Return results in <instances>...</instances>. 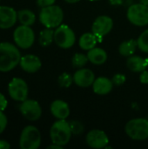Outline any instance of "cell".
<instances>
[{
	"instance_id": "1",
	"label": "cell",
	"mask_w": 148,
	"mask_h": 149,
	"mask_svg": "<svg viewBox=\"0 0 148 149\" xmlns=\"http://www.w3.org/2000/svg\"><path fill=\"white\" fill-rule=\"evenodd\" d=\"M21 54L17 47L11 43H0V72L13 70L20 62Z\"/></svg>"
},
{
	"instance_id": "2",
	"label": "cell",
	"mask_w": 148,
	"mask_h": 149,
	"mask_svg": "<svg viewBox=\"0 0 148 149\" xmlns=\"http://www.w3.org/2000/svg\"><path fill=\"white\" fill-rule=\"evenodd\" d=\"M64 20V11L58 5H51L41 8L39 21L45 28H57Z\"/></svg>"
},
{
	"instance_id": "3",
	"label": "cell",
	"mask_w": 148,
	"mask_h": 149,
	"mask_svg": "<svg viewBox=\"0 0 148 149\" xmlns=\"http://www.w3.org/2000/svg\"><path fill=\"white\" fill-rule=\"evenodd\" d=\"M72 131L69 121L65 120H58L55 121L50 129V138L52 143L62 147L67 145L72 138Z\"/></svg>"
},
{
	"instance_id": "4",
	"label": "cell",
	"mask_w": 148,
	"mask_h": 149,
	"mask_svg": "<svg viewBox=\"0 0 148 149\" xmlns=\"http://www.w3.org/2000/svg\"><path fill=\"white\" fill-rule=\"evenodd\" d=\"M126 134L134 141H144L148 138V120L135 118L130 120L125 127Z\"/></svg>"
},
{
	"instance_id": "5",
	"label": "cell",
	"mask_w": 148,
	"mask_h": 149,
	"mask_svg": "<svg viewBox=\"0 0 148 149\" xmlns=\"http://www.w3.org/2000/svg\"><path fill=\"white\" fill-rule=\"evenodd\" d=\"M41 144V134L34 126L25 127L20 134L19 147L22 149H38Z\"/></svg>"
},
{
	"instance_id": "6",
	"label": "cell",
	"mask_w": 148,
	"mask_h": 149,
	"mask_svg": "<svg viewBox=\"0 0 148 149\" xmlns=\"http://www.w3.org/2000/svg\"><path fill=\"white\" fill-rule=\"evenodd\" d=\"M54 42L62 49L72 47L76 42V36L73 30L68 25L61 24L54 30Z\"/></svg>"
},
{
	"instance_id": "7",
	"label": "cell",
	"mask_w": 148,
	"mask_h": 149,
	"mask_svg": "<svg viewBox=\"0 0 148 149\" xmlns=\"http://www.w3.org/2000/svg\"><path fill=\"white\" fill-rule=\"evenodd\" d=\"M129 22L136 26H145L148 24V6L140 3L132 4L126 12Z\"/></svg>"
},
{
	"instance_id": "8",
	"label": "cell",
	"mask_w": 148,
	"mask_h": 149,
	"mask_svg": "<svg viewBox=\"0 0 148 149\" xmlns=\"http://www.w3.org/2000/svg\"><path fill=\"white\" fill-rule=\"evenodd\" d=\"M13 39L18 47L22 49H28L34 44L35 33L31 26L21 24L14 31Z\"/></svg>"
},
{
	"instance_id": "9",
	"label": "cell",
	"mask_w": 148,
	"mask_h": 149,
	"mask_svg": "<svg viewBox=\"0 0 148 149\" xmlns=\"http://www.w3.org/2000/svg\"><path fill=\"white\" fill-rule=\"evenodd\" d=\"M8 93L12 100L23 102L28 97L29 89L27 83L21 78H13L9 83Z\"/></svg>"
},
{
	"instance_id": "10",
	"label": "cell",
	"mask_w": 148,
	"mask_h": 149,
	"mask_svg": "<svg viewBox=\"0 0 148 149\" xmlns=\"http://www.w3.org/2000/svg\"><path fill=\"white\" fill-rule=\"evenodd\" d=\"M21 114L28 120H38L42 115V108L39 103L34 100H25L19 106Z\"/></svg>"
},
{
	"instance_id": "11",
	"label": "cell",
	"mask_w": 148,
	"mask_h": 149,
	"mask_svg": "<svg viewBox=\"0 0 148 149\" xmlns=\"http://www.w3.org/2000/svg\"><path fill=\"white\" fill-rule=\"evenodd\" d=\"M113 27V19L108 16H99L98 17L92 25V33L97 37L98 41L99 39H102L104 36L107 35Z\"/></svg>"
},
{
	"instance_id": "12",
	"label": "cell",
	"mask_w": 148,
	"mask_h": 149,
	"mask_svg": "<svg viewBox=\"0 0 148 149\" xmlns=\"http://www.w3.org/2000/svg\"><path fill=\"white\" fill-rule=\"evenodd\" d=\"M85 142L92 148H106L109 143V138L104 131L93 129L86 134Z\"/></svg>"
},
{
	"instance_id": "13",
	"label": "cell",
	"mask_w": 148,
	"mask_h": 149,
	"mask_svg": "<svg viewBox=\"0 0 148 149\" xmlns=\"http://www.w3.org/2000/svg\"><path fill=\"white\" fill-rule=\"evenodd\" d=\"M73 82L79 87H89L92 86L95 80V75L93 72L88 68H79L77 70L73 76Z\"/></svg>"
},
{
	"instance_id": "14",
	"label": "cell",
	"mask_w": 148,
	"mask_h": 149,
	"mask_svg": "<svg viewBox=\"0 0 148 149\" xmlns=\"http://www.w3.org/2000/svg\"><path fill=\"white\" fill-rule=\"evenodd\" d=\"M17 20V12L10 6H0V29L12 27Z\"/></svg>"
},
{
	"instance_id": "15",
	"label": "cell",
	"mask_w": 148,
	"mask_h": 149,
	"mask_svg": "<svg viewBox=\"0 0 148 149\" xmlns=\"http://www.w3.org/2000/svg\"><path fill=\"white\" fill-rule=\"evenodd\" d=\"M19 65L24 72L29 73H34L41 68L42 63L38 56L33 54H27L21 57Z\"/></svg>"
},
{
	"instance_id": "16",
	"label": "cell",
	"mask_w": 148,
	"mask_h": 149,
	"mask_svg": "<svg viewBox=\"0 0 148 149\" xmlns=\"http://www.w3.org/2000/svg\"><path fill=\"white\" fill-rule=\"evenodd\" d=\"M50 110L51 114L58 120H65L70 115L69 105L61 100H56L51 102Z\"/></svg>"
},
{
	"instance_id": "17",
	"label": "cell",
	"mask_w": 148,
	"mask_h": 149,
	"mask_svg": "<svg viewBox=\"0 0 148 149\" xmlns=\"http://www.w3.org/2000/svg\"><path fill=\"white\" fill-rule=\"evenodd\" d=\"M113 87L112 79L106 77H99L95 79L92 84L93 92L98 95H106L111 93Z\"/></svg>"
},
{
	"instance_id": "18",
	"label": "cell",
	"mask_w": 148,
	"mask_h": 149,
	"mask_svg": "<svg viewBox=\"0 0 148 149\" xmlns=\"http://www.w3.org/2000/svg\"><path fill=\"white\" fill-rule=\"evenodd\" d=\"M127 68L133 72H141L148 68V58L132 55L126 60Z\"/></svg>"
},
{
	"instance_id": "19",
	"label": "cell",
	"mask_w": 148,
	"mask_h": 149,
	"mask_svg": "<svg viewBox=\"0 0 148 149\" xmlns=\"http://www.w3.org/2000/svg\"><path fill=\"white\" fill-rule=\"evenodd\" d=\"M87 58L88 60L97 65H100L106 63L107 60V53L106 52L99 47H94L87 52Z\"/></svg>"
},
{
	"instance_id": "20",
	"label": "cell",
	"mask_w": 148,
	"mask_h": 149,
	"mask_svg": "<svg viewBox=\"0 0 148 149\" xmlns=\"http://www.w3.org/2000/svg\"><path fill=\"white\" fill-rule=\"evenodd\" d=\"M98 38L92 32H86L81 35L79 39V47L84 51H89L94 48L97 45Z\"/></svg>"
},
{
	"instance_id": "21",
	"label": "cell",
	"mask_w": 148,
	"mask_h": 149,
	"mask_svg": "<svg viewBox=\"0 0 148 149\" xmlns=\"http://www.w3.org/2000/svg\"><path fill=\"white\" fill-rule=\"evenodd\" d=\"M138 48L137 40L129 39L122 42L119 46V52L124 57H130L134 54L136 49Z\"/></svg>"
},
{
	"instance_id": "22",
	"label": "cell",
	"mask_w": 148,
	"mask_h": 149,
	"mask_svg": "<svg viewBox=\"0 0 148 149\" xmlns=\"http://www.w3.org/2000/svg\"><path fill=\"white\" fill-rule=\"evenodd\" d=\"M17 19L21 24L31 26L36 21V16L31 10L23 9L17 11Z\"/></svg>"
},
{
	"instance_id": "23",
	"label": "cell",
	"mask_w": 148,
	"mask_h": 149,
	"mask_svg": "<svg viewBox=\"0 0 148 149\" xmlns=\"http://www.w3.org/2000/svg\"><path fill=\"white\" fill-rule=\"evenodd\" d=\"M54 41V31L51 28H45L39 33L38 42L43 47L49 46Z\"/></svg>"
},
{
	"instance_id": "24",
	"label": "cell",
	"mask_w": 148,
	"mask_h": 149,
	"mask_svg": "<svg viewBox=\"0 0 148 149\" xmlns=\"http://www.w3.org/2000/svg\"><path fill=\"white\" fill-rule=\"evenodd\" d=\"M88 58L87 55H85L83 53H75L72 58V64L73 67L76 68H82L84 67L87 62H88Z\"/></svg>"
},
{
	"instance_id": "25",
	"label": "cell",
	"mask_w": 148,
	"mask_h": 149,
	"mask_svg": "<svg viewBox=\"0 0 148 149\" xmlns=\"http://www.w3.org/2000/svg\"><path fill=\"white\" fill-rule=\"evenodd\" d=\"M137 45L138 48L141 52L148 53V29L144 31L140 35V37L137 39Z\"/></svg>"
},
{
	"instance_id": "26",
	"label": "cell",
	"mask_w": 148,
	"mask_h": 149,
	"mask_svg": "<svg viewBox=\"0 0 148 149\" xmlns=\"http://www.w3.org/2000/svg\"><path fill=\"white\" fill-rule=\"evenodd\" d=\"M69 125L71 127L72 134L74 135H80L83 134L85 130V126L83 125L82 122L79 120H71L69 121Z\"/></svg>"
},
{
	"instance_id": "27",
	"label": "cell",
	"mask_w": 148,
	"mask_h": 149,
	"mask_svg": "<svg viewBox=\"0 0 148 149\" xmlns=\"http://www.w3.org/2000/svg\"><path fill=\"white\" fill-rule=\"evenodd\" d=\"M58 82L61 87L68 88L71 86V85L73 82V78L67 72H63L58 79Z\"/></svg>"
},
{
	"instance_id": "28",
	"label": "cell",
	"mask_w": 148,
	"mask_h": 149,
	"mask_svg": "<svg viewBox=\"0 0 148 149\" xmlns=\"http://www.w3.org/2000/svg\"><path fill=\"white\" fill-rule=\"evenodd\" d=\"M126 76L121 73L115 74L112 79V81H113V85H115V86H121L126 82Z\"/></svg>"
},
{
	"instance_id": "29",
	"label": "cell",
	"mask_w": 148,
	"mask_h": 149,
	"mask_svg": "<svg viewBox=\"0 0 148 149\" xmlns=\"http://www.w3.org/2000/svg\"><path fill=\"white\" fill-rule=\"evenodd\" d=\"M7 124H8V120L6 115L2 111H0V134L5 130Z\"/></svg>"
},
{
	"instance_id": "30",
	"label": "cell",
	"mask_w": 148,
	"mask_h": 149,
	"mask_svg": "<svg viewBox=\"0 0 148 149\" xmlns=\"http://www.w3.org/2000/svg\"><path fill=\"white\" fill-rule=\"evenodd\" d=\"M55 2H56V0H37V4L39 7L44 8V7L53 5L55 3Z\"/></svg>"
},
{
	"instance_id": "31",
	"label": "cell",
	"mask_w": 148,
	"mask_h": 149,
	"mask_svg": "<svg viewBox=\"0 0 148 149\" xmlns=\"http://www.w3.org/2000/svg\"><path fill=\"white\" fill-rule=\"evenodd\" d=\"M8 106V101L6 100V98L4 97V95H3L0 93V111H4L6 109Z\"/></svg>"
},
{
	"instance_id": "32",
	"label": "cell",
	"mask_w": 148,
	"mask_h": 149,
	"mask_svg": "<svg viewBox=\"0 0 148 149\" xmlns=\"http://www.w3.org/2000/svg\"><path fill=\"white\" fill-rule=\"evenodd\" d=\"M140 81L142 84H148V70L141 72L140 76Z\"/></svg>"
},
{
	"instance_id": "33",
	"label": "cell",
	"mask_w": 148,
	"mask_h": 149,
	"mask_svg": "<svg viewBox=\"0 0 148 149\" xmlns=\"http://www.w3.org/2000/svg\"><path fill=\"white\" fill-rule=\"evenodd\" d=\"M10 148V145L9 144V142H7L6 141L0 140V149H8Z\"/></svg>"
},
{
	"instance_id": "34",
	"label": "cell",
	"mask_w": 148,
	"mask_h": 149,
	"mask_svg": "<svg viewBox=\"0 0 148 149\" xmlns=\"http://www.w3.org/2000/svg\"><path fill=\"white\" fill-rule=\"evenodd\" d=\"M122 2L123 0H109V3L112 5H120L122 3Z\"/></svg>"
},
{
	"instance_id": "35",
	"label": "cell",
	"mask_w": 148,
	"mask_h": 149,
	"mask_svg": "<svg viewBox=\"0 0 148 149\" xmlns=\"http://www.w3.org/2000/svg\"><path fill=\"white\" fill-rule=\"evenodd\" d=\"M47 148L48 149H61V148H63V147H62V146H60V145H58V144L52 143L51 146L47 147Z\"/></svg>"
},
{
	"instance_id": "36",
	"label": "cell",
	"mask_w": 148,
	"mask_h": 149,
	"mask_svg": "<svg viewBox=\"0 0 148 149\" xmlns=\"http://www.w3.org/2000/svg\"><path fill=\"white\" fill-rule=\"evenodd\" d=\"M65 1L68 3H76L79 2L80 0H65Z\"/></svg>"
},
{
	"instance_id": "37",
	"label": "cell",
	"mask_w": 148,
	"mask_h": 149,
	"mask_svg": "<svg viewBox=\"0 0 148 149\" xmlns=\"http://www.w3.org/2000/svg\"><path fill=\"white\" fill-rule=\"evenodd\" d=\"M140 3H142V4H145V5H147L148 6V0H140Z\"/></svg>"
},
{
	"instance_id": "38",
	"label": "cell",
	"mask_w": 148,
	"mask_h": 149,
	"mask_svg": "<svg viewBox=\"0 0 148 149\" xmlns=\"http://www.w3.org/2000/svg\"><path fill=\"white\" fill-rule=\"evenodd\" d=\"M89 1H99V0H89Z\"/></svg>"
}]
</instances>
